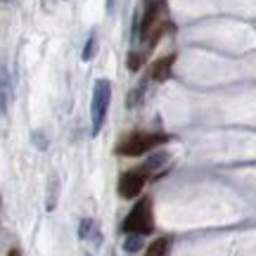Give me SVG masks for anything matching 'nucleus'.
<instances>
[{"label": "nucleus", "mask_w": 256, "mask_h": 256, "mask_svg": "<svg viewBox=\"0 0 256 256\" xmlns=\"http://www.w3.org/2000/svg\"><path fill=\"white\" fill-rule=\"evenodd\" d=\"M0 2H10V0H0Z\"/></svg>", "instance_id": "nucleus-17"}, {"label": "nucleus", "mask_w": 256, "mask_h": 256, "mask_svg": "<svg viewBox=\"0 0 256 256\" xmlns=\"http://www.w3.org/2000/svg\"><path fill=\"white\" fill-rule=\"evenodd\" d=\"M107 10H110V12L114 10V0H107Z\"/></svg>", "instance_id": "nucleus-15"}, {"label": "nucleus", "mask_w": 256, "mask_h": 256, "mask_svg": "<svg viewBox=\"0 0 256 256\" xmlns=\"http://www.w3.org/2000/svg\"><path fill=\"white\" fill-rule=\"evenodd\" d=\"M90 235L95 238V244H100V232L95 230V223L90 218H83L81 220V228H78V238L81 240H90Z\"/></svg>", "instance_id": "nucleus-8"}, {"label": "nucleus", "mask_w": 256, "mask_h": 256, "mask_svg": "<svg viewBox=\"0 0 256 256\" xmlns=\"http://www.w3.org/2000/svg\"><path fill=\"white\" fill-rule=\"evenodd\" d=\"M57 190H60V183H57V178L50 180V197H48V209L52 211L57 204Z\"/></svg>", "instance_id": "nucleus-13"}, {"label": "nucleus", "mask_w": 256, "mask_h": 256, "mask_svg": "<svg viewBox=\"0 0 256 256\" xmlns=\"http://www.w3.org/2000/svg\"><path fill=\"white\" fill-rule=\"evenodd\" d=\"M145 2H154V0H145Z\"/></svg>", "instance_id": "nucleus-18"}, {"label": "nucleus", "mask_w": 256, "mask_h": 256, "mask_svg": "<svg viewBox=\"0 0 256 256\" xmlns=\"http://www.w3.org/2000/svg\"><path fill=\"white\" fill-rule=\"evenodd\" d=\"M10 98H12V81H10V74L5 66H0V116L8 112Z\"/></svg>", "instance_id": "nucleus-7"}, {"label": "nucleus", "mask_w": 256, "mask_h": 256, "mask_svg": "<svg viewBox=\"0 0 256 256\" xmlns=\"http://www.w3.org/2000/svg\"><path fill=\"white\" fill-rule=\"evenodd\" d=\"M124 230L128 235H150L154 230V220H152V202L150 200H140L130 209V214L124 220Z\"/></svg>", "instance_id": "nucleus-3"}, {"label": "nucleus", "mask_w": 256, "mask_h": 256, "mask_svg": "<svg viewBox=\"0 0 256 256\" xmlns=\"http://www.w3.org/2000/svg\"><path fill=\"white\" fill-rule=\"evenodd\" d=\"M31 140H34V145H36L38 150H48V138L43 130H34V133H31Z\"/></svg>", "instance_id": "nucleus-14"}, {"label": "nucleus", "mask_w": 256, "mask_h": 256, "mask_svg": "<svg viewBox=\"0 0 256 256\" xmlns=\"http://www.w3.org/2000/svg\"><path fill=\"white\" fill-rule=\"evenodd\" d=\"M8 256H19V252H17V249H12V252H10Z\"/></svg>", "instance_id": "nucleus-16"}, {"label": "nucleus", "mask_w": 256, "mask_h": 256, "mask_svg": "<svg viewBox=\"0 0 256 256\" xmlns=\"http://www.w3.org/2000/svg\"><path fill=\"white\" fill-rule=\"evenodd\" d=\"M166 252H168V240L159 238V240H154V242L147 247L145 256H166Z\"/></svg>", "instance_id": "nucleus-9"}, {"label": "nucleus", "mask_w": 256, "mask_h": 256, "mask_svg": "<svg viewBox=\"0 0 256 256\" xmlns=\"http://www.w3.org/2000/svg\"><path fill=\"white\" fill-rule=\"evenodd\" d=\"M95 52H98V38L90 36L88 40H86V46H83V62H90L92 57H95Z\"/></svg>", "instance_id": "nucleus-11"}, {"label": "nucleus", "mask_w": 256, "mask_h": 256, "mask_svg": "<svg viewBox=\"0 0 256 256\" xmlns=\"http://www.w3.org/2000/svg\"><path fill=\"white\" fill-rule=\"evenodd\" d=\"M142 60H145V52H130L128 55V69L130 72H138L142 66Z\"/></svg>", "instance_id": "nucleus-12"}, {"label": "nucleus", "mask_w": 256, "mask_h": 256, "mask_svg": "<svg viewBox=\"0 0 256 256\" xmlns=\"http://www.w3.org/2000/svg\"><path fill=\"white\" fill-rule=\"evenodd\" d=\"M174 62H176V55H166V57H162V60H156V62L152 64V72H150L152 81H159V83L166 81V78L171 76Z\"/></svg>", "instance_id": "nucleus-6"}, {"label": "nucleus", "mask_w": 256, "mask_h": 256, "mask_svg": "<svg viewBox=\"0 0 256 256\" xmlns=\"http://www.w3.org/2000/svg\"><path fill=\"white\" fill-rule=\"evenodd\" d=\"M162 10H164V0H154V2H145V14H142V22H140V36L150 38L152 34V28L156 26V19L162 14Z\"/></svg>", "instance_id": "nucleus-5"}, {"label": "nucleus", "mask_w": 256, "mask_h": 256, "mask_svg": "<svg viewBox=\"0 0 256 256\" xmlns=\"http://www.w3.org/2000/svg\"><path fill=\"white\" fill-rule=\"evenodd\" d=\"M168 142V136L164 133H133L128 136L124 142H119L116 147V154L121 156H142L147 152H152L154 147Z\"/></svg>", "instance_id": "nucleus-2"}, {"label": "nucleus", "mask_w": 256, "mask_h": 256, "mask_svg": "<svg viewBox=\"0 0 256 256\" xmlns=\"http://www.w3.org/2000/svg\"><path fill=\"white\" fill-rule=\"evenodd\" d=\"M145 183H147V176L142 174V171L124 174L119 178V194L124 197V200H133V197H138V194L142 192Z\"/></svg>", "instance_id": "nucleus-4"}, {"label": "nucleus", "mask_w": 256, "mask_h": 256, "mask_svg": "<svg viewBox=\"0 0 256 256\" xmlns=\"http://www.w3.org/2000/svg\"><path fill=\"white\" fill-rule=\"evenodd\" d=\"M140 247H142V235H128L126 242H124V252H128V254H136V252H140Z\"/></svg>", "instance_id": "nucleus-10"}, {"label": "nucleus", "mask_w": 256, "mask_h": 256, "mask_svg": "<svg viewBox=\"0 0 256 256\" xmlns=\"http://www.w3.org/2000/svg\"><path fill=\"white\" fill-rule=\"evenodd\" d=\"M112 102V83L107 78H98L95 88H92V100H90V124H92V136H98L104 126V116L110 112Z\"/></svg>", "instance_id": "nucleus-1"}]
</instances>
